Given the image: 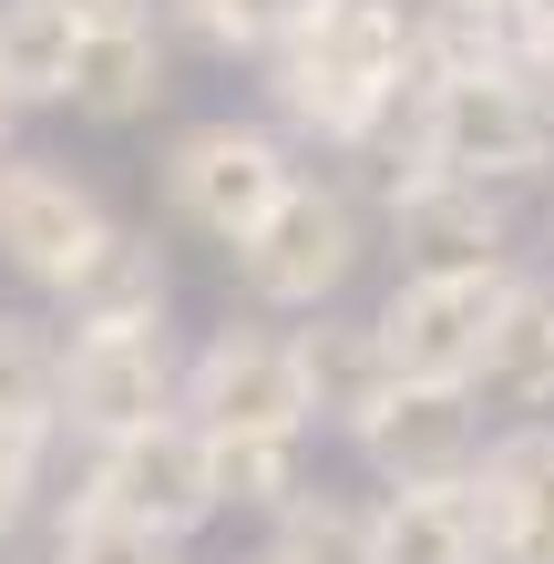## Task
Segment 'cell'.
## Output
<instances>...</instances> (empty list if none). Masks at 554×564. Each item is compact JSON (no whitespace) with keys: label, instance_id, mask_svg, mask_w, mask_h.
<instances>
[{"label":"cell","instance_id":"1","mask_svg":"<svg viewBox=\"0 0 554 564\" xmlns=\"http://www.w3.org/2000/svg\"><path fill=\"white\" fill-rule=\"evenodd\" d=\"M257 73H268L287 144L380 154L401 104H411V11L401 0H318Z\"/></svg>","mask_w":554,"mask_h":564},{"label":"cell","instance_id":"2","mask_svg":"<svg viewBox=\"0 0 554 564\" xmlns=\"http://www.w3.org/2000/svg\"><path fill=\"white\" fill-rule=\"evenodd\" d=\"M380 154H411L432 175H472V185H534L554 175V93L503 62V73H411V104L390 123Z\"/></svg>","mask_w":554,"mask_h":564},{"label":"cell","instance_id":"3","mask_svg":"<svg viewBox=\"0 0 554 564\" xmlns=\"http://www.w3.org/2000/svg\"><path fill=\"white\" fill-rule=\"evenodd\" d=\"M360 257H370L360 195H349L339 175H308V164H298L287 195L226 247V268H237V288H247L257 318H308V308H329V297L360 278Z\"/></svg>","mask_w":554,"mask_h":564},{"label":"cell","instance_id":"4","mask_svg":"<svg viewBox=\"0 0 554 564\" xmlns=\"http://www.w3.org/2000/svg\"><path fill=\"white\" fill-rule=\"evenodd\" d=\"M287 175H298V144H287L278 123L206 113V123H185V134L165 144V216L195 226L206 247H237L287 195Z\"/></svg>","mask_w":554,"mask_h":564},{"label":"cell","instance_id":"5","mask_svg":"<svg viewBox=\"0 0 554 564\" xmlns=\"http://www.w3.org/2000/svg\"><path fill=\"white\" fill-rule=\"evenodd\" d=\"M83 503H104L123 523H144L154 544H195L216 523V482H206V431L185 411L144 421V431H113V442L83 452Z\"/></svg>","mask_w":554,"mask_h":564},{"label":"cell","instance_id":"6","mask_svg":"<svg viewBox=\"0 0 554 564\" xmlns=\"http://www.w3.org/2000/svg\"><path fill=\"white\" fill-rule=\"evenodd\" d=\"M513 268H524V257H503V268H401L390 297L370 308L390 370H401V380H472L482 328H493Z\"/></svg>","mask_w":554,"mask_h":564},{"label":"cell","instance_id":"7","mask_svg":"<svg viewBox=\"0 0 554 564\" xmlns=\"http://www.w3.org/2000/svg\"><path fill=\"white\" fill-rule=\"evenodd\" d=\"M175 411L195 431H298L308 442V390H298L287 328H268V318L206 328V349L175 370Z\"/></svg>","mask_w":554,"mask_h":564},{"label":"cell","instance_id":"8","mask_svg":"<svg viewBox=\"0 0 554 564\" xmlns=\"http://www.w3.org/2000/svg\"><path fill=\"white\" fill-rule=\"evenodd\" d=\"M482 390L472 380H390L380 411L349 431V452L370 462L380 492H421V482H463L482 452Z\"/></svg>","mask_w":554,"mask_h":564},{"label":"cell","instance_id":"9","mask_svg":"<svg viewBox=\"0 0 554 564\" xmlns=\"http://www.w3.org/2000/svg\"><path fill=\"white\" fill-rule=\"evenodd\" d=\"M175 339L165 328H83L62 339V442H113L175 411Z\"/></svg>","mask_w":554,"mask_h":564},{"label":"cell","instance_id":"10","mask_svg":"<svg viewBox=\"0 0 554 564\" xmlns=\"http://www.w3.org/2000/svg\"><path fill=\"white\" fill-rule=\"evenodd\" d=\"M380 226L401 268H503L513 257V195L472 175H432V164H390L380 175Z\"/></svg>","mask_w":554,"mask_h":564},{"label":"cell","instance_id":"11","mask_svg":"<svg viewBox=\"0 0 554 564\" xmlns=\"http://www.w3.org/2000/svg\"><path fill=\"white\" fill-rule=\"evenodd\" d=\"M42 297H52L62 339H83V328H165L175 318V257L154 247V226L104 216V226H93V247Z\"/></svg>","mask_w":554,"mask_h":564},{"label":"cell","instance_id":"12","mask_svg":"<svg viewBox=\"0 0 554 564\" xmlns=\"http://www.w3.org/2000/svg\"><path fill=\"white\" fill-rule=\"evenodd\" d=\"M104 216H113V206L73 175V164H52V154H0V268H11L21 288H52V278L93 247V226H104Z\"/></svg>","mask_w":554,"mask_h":564},{"label":"cell","instance_id":"13","mask_svg":"<svg viewBox=\"0 0 554 564\" xmlns=\"http://www.w3.org/2000/svg\"><path fill=\"white\" fill-rule=\"evenodd\" d=\"M165 93H175V42L154 31V11L83 21L73 83H62V104H73L83 123H144V113H165Z\"/></svg>","mask_w":554,"mask_h":564},{"label":"cell","instance_id":"14","mask_svg":"<svg viewBox=\"0 0 554 564\" xmlns=\"http://www.w3.org/2000/svg\"><path fill=\"white\" fill-rule=\"evenodd\" d=\"M287 349H298L308 431H339V442L380 411V390L401 380V370H390V349H380V328H370V318H349L339 297H329V308H308L298 328H287Z\"/></svg>","mask_w":554,"mask_h":564},{"label":"cell","instance_id":"15","mask_svg":"<svg viewBox=\"0 0 554 564\" xmlns=\"http://www.w3.org/2000/svg\"><path fill=\"white\" fill-rule=\"evenodd\" d=\"M472 390L503 411H554V278L513 268L493 328H482V359H472Z\"/></svg>","mask_w":554,"mask_h":564},{"label":"cell","instance_id":"16","mask_svg":"<svg viewBox=\"0 0 554 564\" xmlns=\"http://www.w3.org/2000/svg\"><path fill=\"white\" fill-rule=\"evenodd\" d=\"M380 564H493V523H482L472 482L380 492Z\"/></svg>","mask_w":554,"mask_h":564},{"label":"cell","instance_id":"17","mask_svg":"<svg viewBox=\"0 0 554 564\" xmlns=\"http://www.w3.org/2000/svg\"><path fill=\"white\" fill-rule=\"evenodd\" d=\"M0 442H62V328L31 308H0Z\"/></svg>","mask_w":554,"mask_h":564},{"label":"cell","instance_id":"18","mask_svg":"<svg viewBox=\"0 0 554 564\" xmlns=\"http://www.w3.org/2000/svg\"><path fill=\"white\" fill-rule=\"evenodd\" d=\"M524 62L513 0H411V73H503Z\"/></svg>","mask_w":554,"mask_h":564},{"label":"cell","instance_id":"19","mask_svg":"<svg viewBox=\"0 0 554 564\" xmlns=\"http://www.w3.org/2000/svg\"><path fill=\"white\" fill-rule=\"evenodd\" d=\"M268 554L278 564H380V503H370V492L298 482L268 513Z\"/></svg>","mask_w":554,"mask_h":564},{"label":"cell","instance_id":"20","mask_svg":"<svg viewBox=\"0 0 554 564\" xmlns=\"http://www.w3.org/2000/svg\"><path fill=\"white\" fill-rule=\"evenodd\" d=\"M73 42H83L73 0H0V93H11L21 113L62 104V83H73Z\"/></svg>","mask_w":554,"mask_h":564},{"label":"cell","instance_id":"21","mask_svg":"<svg viewBox=\"0 0 554 564\" xmlns=\"http://www.w3.org/2000/svg\"><path fill=\"white\" fill-rule=\"evenodd\" d=\"M206 482H216V513L268 523L287 492L308 482V442L298 431H206Z\"/></svg>","mask_w":554,"mask_h":564},{"label":"cell","instance_id":"22","mask_svg":"<svg viewBox=\"0 0 554 564\" xmlns=\"http://www.w3.org/2000/svg\"><path fill=\"white\" fill-rule=\"evenodd\" d=\"M308 11H318V0H216V11H195L185 31H195L216 62H268V52H278Z\"/></svg>","mask_w":554,"mask_h":564},{"label":"cell","instance_id":"23","mask_svg":"<svg viewBox=\"0 0 554 564\" xmlns=\"http://www.w3.org/2000/svg\"><path fill=\"white\" fill-rule=\"evenodd\" d=\"M175 544H154L144 523H123V513H104V503H62V523H52V554L42 564H165Z\"/></svg>","mask_w":554,"mask_h":564},{"label":"cell","instance_id":"24","mask_svg":"<svg viewBox=\"0 0 554 564\" xmlns=\"http://www.w3.org/2000/svg\"><path fill=\"white\" fill-rule=\"evenodd\" d=\"M493 564H554V462L493 513Z\"/></svg>","mask_w":554,"mask_h":564},{"label":"cell","instance_id":"25","mask_svg":"<svg viewBox=\"0 0 554 564\" xmlns=\"http://www.w3.org/2000/svg\"><path fill=\"white\" fill-rule=\"evenodd\" d=\"M31 513H42V452H31V442H0V544H11Z\"/></svg>","mask_w":554,"mask_h":564},{"label":"cell","instance_id":"26","mask_svg":"<svg viewBox=\"0 0 554 564\" xmlns=\"http://www.w3.org/2000/svg\"><path fill=\"white\" fill-rule=\"evenodd\" d=\"M524 73L554 93V21H544V31H524Z\"/></svg>","mask_w":554,"mask_h":564},{"label":"cell","instance_id":"27","mask_svg":"<svg viewBox=\"0 0 554 564\" xmlns=\"http://www.w3.org/2000/svg\"><path fill=\"white\" fill-rule=\"evenodd\" d=\"M83 21H134V11H154V0H73Z\"/></svg>","mask_w":554,"mask_h":564},{"label":"cell","instance_id":"28","mask_svg":"<svg viewBox=\"0 0 554 564\" xmlns=\"http://www.w3.org/2000/svg\"><path fill=\"white\" fill-rule=\"evenodd\" d=\"M11 134H21V104H11V93H0V154H11Z\"/></svg>","mask_w":554,"mask_h":564},{"label":"cell","instance_id":"29","mask_svg":"<svg viewBox=\"0 0 554 564\" xmlns=\"http://www.w3.org/2000/svg\"><path fill=\"white\" fill-rule=\"evenodd\" d=\"M513 11H524V31H544V21H554V0H513Z\"/></svg>","mask_w":554,"mask_h":564},{"label":"cell","instance_id":"30","mask_svg":"<svg viewBox=\"0 0 554 564\" xmlns=\"http://www.w3.org/2000/svg\"><path fill=\"white\" fill-rule=\"evenodd\" d=\"M165 11H175V21H195V11H216V0H165Z\"/></svg>","mask_w":554,"mask_h":564},{"label":"cell","instance_id":"31","mask_svg":"<svg viewBox=\"0 0 554 564\" xmlns=\"http://www.w3.org/2000/svg\"><path fill=\"white\" fill-rule=\"evenodd\" d=\"M237 564H278V554H268V544H257V554H237Z\"/></svg>","mask_w":554,"mask_h":564},{"label":"cell","instance_id":"32","mask_svg":"<svg viewBox=\"0 0 554 564\" xmlns=\"http://www.w3.org/2000/svg\"><path fill=\"white\" fill-rule=\"evenodd\" d=\"M165 564H185V554H165Z\"/></svg>","mask_w":554,"mask_h":564}]
</instances>
